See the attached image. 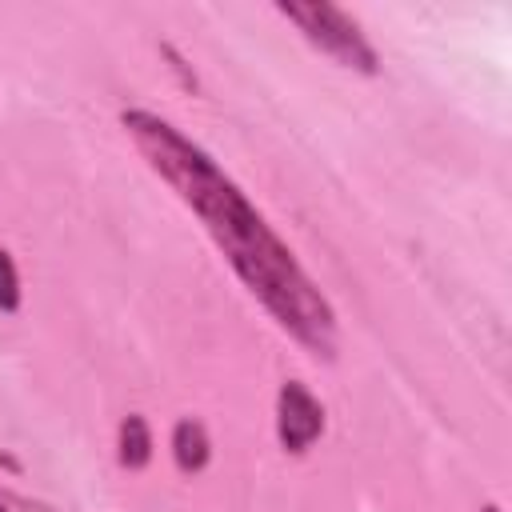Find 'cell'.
I'll list each match as a JSON object with an SVG mask.
<instances>
[{
	"label": "cell",
	"instance_id": "cell-1",
	"mask_svg": "<svg viewBox=\"0 0 512 512\" xmlns=\"http://www.w3.org/2000/svg\"><path fill=\"white\" fill-rule=\"evenodd\" d=\"M120 124L144 164L176 192V200L204 224L240 284L264 304V312L316 360L336 356V312L328 296L300 268L296 252L276 236L248 192L172 120L148 108H124Z\"/></svg>",
	"mask_w": 512,
	"mask_h": 512
},
{
	"label": "cell",
	"instance_id": "cell-2",
	"mask_svg": "<svg viewBox=\"0 0 512 512\" xmlns=\"http://www.w3.org/2000/svg\"><path fill=\"white\" fill-rule=\"evenodd\" d=\"M276 12L296 24V32L320 48L324 56H332L340 68H352V72H364V76H376L380 72V56L372 48V40L364 36V28L336 4H276Z\"/></svg>",
	"mask_w": 512,
	"mask_h": 512
},
{
	"label": "cell",
	"instance_id": "cell-3",
	"mask_svg": "<svg viewBox=\"0 0 512 512\" xmlns=\"http://www.w3.org/2000/svg\"><path fill=\"white\" fill-rule=\"evenodd\" d=\"M324 404L300 384V380H284L276 392V440L288 456H304L320 436H324Z\"/></svg>",
	"mask_w": 512,
	"mask_h": 512
},
{
	"label": "cell",
	"instance_id": "cell-4",
	"mask_svg": "<svg viewBox=\"0 0 512 512\" xmlns=\"http://www.w3.org/2000/svg\"><path fill=\"white\" fill-rule=\"evenodd\" d=\"M172 460H176V468L188 472V476H196V472L208 468V460H212V440H208V428H204L200 420H192V416L176 420V428H172Z\"/></svg>",
	"mask_w": 512,
	"mask_h": 512
},
{
	"label": "cell",
	"instance_id": "cell-5",
	"mask_svg": "<svg viewBox=\"0 0 512 512\" xmlns=\"http://www.w3.org/2000/svg\"><path fill=\"white\" fill-rule=\"evenodd\" d=\"M116 460L128 472H136V468H144L152 460V428H148V420L140 412L120 420V428H116Z\"/></svg>",
	"mask_w": 512,
	"mask_h": 512
},
{
	"label": "cell",
	"instance_id": "cell-6",
	"mask_svg": "<svg viewBox=\"0 0 512 512\" xmlns=\"http://www.w3.org/2000/svg\"><path fill=\"white\" fill-rule=\"evenodd\" d=\"M20 300H24V288H20V272H16V260L8 248H0V312H20Z\"/></svg>",
	"mask_w": 512,
	"mask_h": 512
},
{
	"label": "cell",
	"instance_id": "cell-7",
	"mask_svg": "<svg viewBox=\"0 0 512 512\" xmlns=\"http://www.w3.org/2000/svg\"><path fill=\"white\" fill-rule=\"evenodd\" d=\"M484 512H500V508H496V504H488V508H484Z\"/></svg>",
	"mask_w": 512,
	"mask_h": 512
},
{
	"label": "cell",
	"instance_id": "cell-8",
	"mask_svg": "<svg viewBox=\"0 0 512 512\" xmlns=\"http://www.w3.org/2000/svg\"><path fill=\"white\" fill-rule=\"evenodd\" d=\"M0 512H8V508H4V504H0Z\"/></svg>",
	"mask_w": 512,
	"mask_h": 512
}]
</instances>
